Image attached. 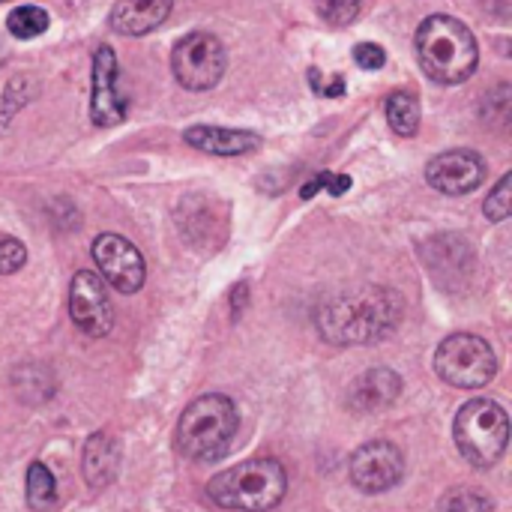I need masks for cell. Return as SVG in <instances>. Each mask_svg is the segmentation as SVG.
<instances>
[{"instance_id": "1", "label": "cell", "mask_w": 512, "mask_h": 512, "mask_svg": "<svg viewBox=\"0 0 512 512\" xmlns=\"http://www.w3.org/2000/svg\"><path fill=\"white\" fill-rule=\"evenodd\" d=\"M405 315L402 294L369 285L327 300L318 309V333L330 345H372L387 339Z\"/></svg>"}, {"instance_id": "2", "label": "cell", "mask_w": 512, "mask_h": 512, "mask_svg": "<svg viewBox=\"0 0 512 512\" xmlns=\"http://www.w3.org/2000/svg\"><path fill=\"white\" fill-rule=\"evenodd\" d=\"M414 45L423 72L438 84L468 81L480 60L474 33L453 15H429L417 30Z\"/></svg>"}, {"instance_id": "3", "label": "cell", "mask_w": 512, "mask_h": 512, "mask_svg": "<svg viewBox=\"0 0 512 512\" xmlns=\"http://www.w3.org/2000/svg\"><path fill=\"white\" fill-rule=\"evenodd\" d=\"M240 429L237 405L222 393H207L195 399L174 432L177 453L189 462H219Z\"/></svg>"}, {"instance_id": "4", "label": "cell", "mask_w": 512, "mask_h": 512, "mask_svg": "<svg viewBox=\"0 0 512 512\" xmlns=\"http://www.w3.org/2000/svg\"><path fill=\"white\" fill-rule=\"evenodd\" d=\"M288 474L276 459H249L237 468L216 474L207 483V498L234 512H267L282 504Z\"/></svg>"}, {"instance_id": "5", "label": "cell", "mask_w": 512, "mask_h": 512, "mask_svg": "<svg viewBox=\"0 0 512 512\" xmlns=\"http://www.w3.org/2000/svg\"><path fill=\"white\" fill-rule=\"evenodd\" d=\"M456 447L462 459L474 468H492L501 462L510 444V417L492 399H471L459 408L453 426Z\"/></svg>"}, {"instance_id": "6", "label": "cell", "mask_w": 512, "mask_h": 512, "mask_svg": "<svg viewBox=\"0 0 512 512\" xmlns=\"http://www.w3.org/2000/svg\"><path fill=\"white\" fill-rule=\"evenodd\" d=\"M435 372L450 387L480 390L495 378L498 360L486 339H480L474 333H456L441 342V348L435 354Z\"/></svg>"}, {"instance_id": "7", "label": "cell", "mask_w": 512, "mask_h": 512, "mask_svg": "<svg viewBox=\"0 0 512 512\" xmlns=\"http://www.w3.org/2000/svg\"><path fill=\"white\" fill-rule=\"evenodd\" d=\"M228 66V54L225 45L204 30L186 33L174 51H171V69L174 78L186 87V90H210L222 81Z\"/></svg>"}, {"instance_id": "8", "label": "cell", "mask_w": 512, "mask_h": 512, "mask_svg": "<svg viewBox=\"0 0 512 512\" xmlns=\"http://www.w3.org/2000/svg\"><path fill=\"white\" fill-rule=\"evenodd\" d=\"M351 483L366 495H384L405 477L402 450L390 441H369L354 450L348 465Z\"/></svg>"}, {"instance_id": "9", "label": "cell", "mask_w": 512, "mask_h": 512, "mask_svg": "<svg viewBox=\"0 0 512 512\" xmlns=\"http://www.w3.org/2000/svg\"><path fill=\"white\" fill-rule=\"evenodd\" d=\"M69 315H72L75 327L84 336H90V339H102V336L111 333V327H114V306L108 300L102 276H96L90 270H78L72 276V285H69Z\"/></svg>"}, {"instance_id": "10", "label": "cell", "mask_w": 512, "mask_h": 512, "mask_svg": "<svg viewBox=\"0 0 512 512\" xmlns=\"http://www.w3.org/2000/svg\"><path fill=\"white\" fill-rule=\"evenodd\" d=\"M93 261L99 267L102 282H108L120 294L141 291V285L147 279V267H144L141 252L120 234H99L93 240Z\"/></svg>"}, {"instance_id": "11", "label": "cell", "mask_w": 512, "mask_h": 512, "mask_svg": "<svg viewBox=\"0 0 512 512\" xmlns=\"http://www.w3.org/2000/svg\"><path fill=\"white\" fill-rule=\"evenodd\" d=\"M426 180L444 195H465L486 180V162L474 150H447L426 165Z\"/></svg>"}, {"instance_id": "12", "label": "cell", "mask_w": 512, "mask_h": 512, "mask_svg": "<svg viewBox=\"0 0 512 512\" xmlns=\"http://www.w3.org/2000/svg\"><path fill=\"white\" fill-rule=\"evenodd\" d=\"M129 99L117 90V57L108 45L96 48L93 57V99L90 117L96 126H117L126 117Z\"/></svg>"}, {"instance_id": "13", "label": "cell", "mask_w": 512, "mask_h": 512, "mask_svg": "<svg viewBox=\"0 0 512 512\" xmlns=\"http://www.w3.org/2000/svg\"><path fill=\"white\" fill-rule=\"evenodd\" d=\"M402 396V378L393 369H369L348 387V408L354 414H375Z\"/></svg>"}, {"instance_id": "14", "label": "cell", "mask_w": 512, "mask_h": 512, "mask_svg": "<svg viewBox=\"0 0 512 512\" xmlns=\"http://www.w3.org/2000/svg\"><path fill=\"white\" fill-rule=\"evenodd\" d=\"M174 9V0H117L111 27L123 36H144L156 30Z\"/></svg>"}, {"instance_id": "15", "label": "cell", "mask_w": 512, "mask_h": 512, "mask_svg": "<svg viewBox=\"0 0 512 512\" xmlns=\"http://www.w3.org/2000/svg\"><path fill=\"white\" fill-rule=\"evenodd\" d=\"M186 144H192L195 150L213 153V156H240L249 153L261 144L258 135L243 132V129H222V126H192L183 132Z\"/></svg>"}, {"instance_id": "16", "label": "cell", "mask_w": 512, "mask_h": 512, "mask_svg": "<svg viewBox=\"0 0 512 512\" xmlns=\"http://www.w3.org/2000/svg\"><path fill=\"white\" fill-rule=\"evenodd\" d=\"M84 477L90 483V489H105L114 483L117 477V468H120V447L111 435L105 432H96L87 438L84 444Z\"/></svg>"}, {"instance_id": "17", "label": "cell", "mask_w": 512, "mask_h": 512, "mask_svg": "<svg viewBox=\"0 0 512 512\" xmlns=\"http://www.w3.org/2000/svg\"><path fill=\"white\" fill-rule=\"evenodd\" d=\"M387 120L396 135H417L420 129V99L411 90H396L387 96Z\"/></svg>"}, {"instance_id": "18", "label": "cell", "mask_w": 512, "mask_h": 512, "mask_svg": "<svg viewBox=\"0 0 512 512\" xmlns=\"http://www.w3.org/2000/svg\"><path fill=\"white\" fill-rule=\"evenodd\" d=\"M27 507L33 512H51L57 507V483L42 462L27 468Z\"/></svg>"}, {"instance_id": "19", "label": "cell", "mask_w": 512, "mask_h": 512, "mask_svg": "<svg viewBox=\"0 0 512 512\" xmlns=\"http://www.w3.org/2000/svg\"><path fill=\"white\" fill-rule=\"evenodd\" d=\"M6 27L15 39H36L48 30V12L39 6H18L9 12Z\"/></svg>"}, {"instance_id": "20", "label": "cell", "mask_w": 512, "mask_h": 512, "mask_svg": "<svg viewBox=\"0 0 512 512\" xmlns=\"http://www.w3.org/2000/svg\"><path fill=\"white\" fill-rule=\"evenodd\" d=\"M441 512H495V504L480 489H453L444 495Z\"/></svg>"}, {"instance_id": "21", "label": "cell", "mask_w": 512, "mask_h": 512, "mask_svg": "<svg viewBox=\"0 0 512 512\" xmlns=\"http://www.w3.org/2000/svg\"><path fill=\"white\" fill-rule=\"evenodd\" d=\"M318 15L333 24V27H345L357 18L360 12V0H315Z\"/></svg>"}, {"instance_id": "22", "label": "cell", "mask_w": 512, "mask_h": 512, "mask_svg": "<svg viewBox=\"0 0 512 512\" xmlns=\"http://www.w3.org/2000/svg\"><path fill=\"white\" fill-rule=\"evenodd\" d=\"M510 183V174H504V177L498 180V186L489 192L486 204H483V210H486V216H489L492 222H504V219L510 216Z\"/></svg>"}, {"instance_id": "23", "label": "cell", "mask_w": 512, "mask_h": 512, "mask_svg": "<svg viewBox=\"0 0 512 512\" xmlns=\"http://www.w3.org/2000/svg\"><path fill=\"white\" fill-rule=\"evenodd\" d=\"M27 261V249L15 237H0V276L21 270Z\"/></svg>"}, {"instance_id": "24", "label": "cell", "mask_w": 512, "mask_h": 512, "mask_svg": "<svg viewBox=\"0 0 512 512\" xmlns=\"http://www.w3.org/2000/svg\"><path fill=\"white\" fill-rule=\"evenodd\" d=\"M354 60H357V66H363V69L375 72V69H381V66L387 63V54H384V48H381V45H375V42H363V45H357V48H354Z\"/></svg>"}, {"instance_id": "25", "label": "cell", "mask_w": 512, "mask_h": 512, "mask_svg": "<svg viewBox=\"0 0 512 512\" xmlns=\"http://www.w3.org/2000/svg\"><path fill=\"white\" fill-rule=\"evenodd\" d=\"M324 189L330 192V195H345L348 189H351V177L348 174H327V183H324Z\"/></svg>"}, {"instance_id": "26", "label": "cell", "mask_w": 512, "mask_h": 512, "mask_svg": "<svg viewBox=\"0 0 512 512\" xmlns=\"http://www.w3.org/2000/svg\"><path fill=\"white\" fill-rule=\"evenodd\" d=\"M318 93L333 96V99H336V96H345V78H342V75H336L330 84H321V90H318Z\"/></svg>"}, {"instance_id": "27", "label": "cell", "mask_w": 512, "mask_h": 512, "mask_svg": "<svg viewBox=\"0 0 512 512\" xmlns=\"http://www.w3.org/2000/svg\"><path fill=\"white\" fill-rule=\"evenodd\" d=\"M246 291H249L246 285H237V288H234V297H231V300H234V318H237V315H240V309H243V297H246Z\"/></svg>"}, {"instance_id": "28", "label": "cell", "mask_w": 512, "mask_h": 512, "mask_svg": "<svg viewBox=\"0 0 512 512\" xmlns=\"http://www.w3.org/2000/svg\"><path fill=\"white\" fill-rule=\"evenodd\" d=\"M0 3H9V0H0Z\"/></svg>"}]
</instances>
